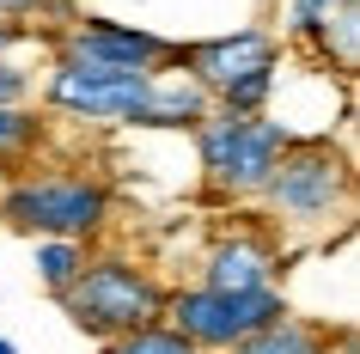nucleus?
<instances>
[{
	"label": "nucleus",
	"instance_id": "10",
	"mask_svg": "<svg viewBox=\"0 0 360 354\" xmlns=\"http://www.w3.org/2000/svg\"><path fill=\"white\" fill-rule=\"evenodd\" d=\"M208 110H214V98L202 92L190 74L171 80L165 68H159V74H153V86H147V98H141V110L129 116V129H195Z\"/></svg>",
	"mask_w": 360,
	"mask_h": 354
},
{
	"label": "nucleus",
	"instance_id": "18",
	"mask_svg": "<svg viewBox=\"0 0 360 354\" xmlns=\"http://www.w3.org/2000/svg\"><path fill=\"white\" fill-rule=\"evenodd\" d=\"M0 104H31V74L0 56Z\"/></svg>",
	"mask_w": 360,
	"mask_h": 354
},
{
	"label": "nucleus",
	"instance_id": "11",
	"mask_svg": "<svg viewBox=\"0 0 360 354\" xmlns=\"http://www.w3.org/2000/svg\"><path fill=\"white\" fill-rule=\"evenodd\" d=\"M226 354H330V330H323L318 317L281 312V317H269V324H257V330H250L238 348H226Z\"/></svg>",
	"mask_w": 360,
	"mask_h": 354
},
{
	"label": "nucleus",
	"instance_id": "1",
	"mask_svg": "<svg viewBox=\"0 0 360 354\" xmlns=\"http://www.w3.org/2000/svg\"><path fill=\"white\" fill-rule=\"evenodd\" d=\"M0 220L25 239L92 244L110 226V189L92 171H13V184L0 189Z\"/></svg>",
	"mask_w": 360,
	"mask_h": 354
},
{
	"label": "nucleus",
	"instance_id": "3",
	"mask_svg": "<svg viewBox=\"0 0 360 354\" xmlns=\"http://www.w3.org/2000/svg\"><path fill=\"white\" fill-rule=\"evenodd\" d=\"M61 312L74 317V330L86 336H122L134 324H153V317H165V287L153 281V269L129 257H86L68 287H61Z\"/></svg>",
	"mask_w": 360,
	"mask_h": 354
},
{
	"label": "nucleus",
	"instance_id": "16",
	"mask_svg": "<svg viewBox=\"0 0 360 354\" xmlns=\"http://www.w3.org/2000/svg\"><path fill=\"white\" fill-rule=\"evenodd\" d=\"M275 80H281V68H257V74L232 80V86H220L214 92V104L232 116H250V110H269V98H275Z\"/></svg>",
	"mask_w": 360,
	"mask_h": 354
},
{
	"label": "nucleus",
	"instance_id": "15",
	"mask_svg": "<svg viewBox=\"0 0 360 354\" xmlns=\"http://www.w3.org/2000/svg\"><path fill=\"white\" fill-rule=\"evenodd\" d=\"M86 257H92V244H79V239H37V281L49 293H61L86 269Z\"/></svg>",
	"mask_w": 360,
	"mask_h": 354
},
{
	"label": "nucleus",
	"instance_id": "19",
	"mask_svg": "<svg viewBox=\"0 0 360 354\" xmlns=\"http://www.w3.org/2000/svg\"><path fill=\"white\" fill-rule=\"evenodd\" d=\"M330 6H342V0H293V37H305V31H311Z\"/></svg>",
	"mask_w": 360,
	"mask_h": 354
},
{
	"label": "nucleus",
	"instance_id": "6",
	"mask_svg": "<svg viewBox=\"0 0 360 354\" xmlns=\"http://www.w3.org/2000/svg\"><path fill=\"white\" fill-rule=\"evenodd\" d=\"M153 74L134 68H110V61H86V56H56L49 80H43V110L79 116V122H122L141 110Z\"/></svg>",
	"mask_w": 360,
	"mask_h": 354
},
{
	"label": "nucleus",
	"instance_id": "8",
	"mask_svg": "<svg viewBox=\"0 0 360 354\" xmlns=\"http://www.w3.org/2000/svg\"><path fill=\"white\" fill-rule=\"evenodd\" d=\"M61 56H86V61H110V68H134V74H159L177 68V43L141 25H116V19H74L56 31Z\"/></svg>",
	"mask_w": 360,
	"mask_h": 354
},
{
	"label": "nucleus",
	"instance_id": "2",
	"mask_svg": "<svg viewBox=\"0 0 360 354\" xmlns=\"http://www.w3.org/2000/svg\"><path fill=\"white\" fill-rule=\"evenodd\" d=\"M195 153H202V171H208V184L220 189V196H257V189L269 184V171H275V159L287 153V141H293V122L287 116H269V110H250V116H232L214 104L202 122H195Z\"/></svg>",
	"mask_w": 360,
	"mask_h": 354
},
{
	"label": "nucleus",
	"instance_id": "20",
	"mask_svg": "<svg viewBox=\"0 0 360 354\" xmlns=\"http://www.w3.org/2000/svg\"><path fill=\"white\" fill-rule=\"evenodd\" d=\"M37 31H25V25H13V19H0V56L13 49V43H31Z\"/></svg>",
	"mask_w": 360,
	"mask_h": 354
},
{
	"label": "nucleus",
	"instance_id": "14",
	"mask_svg": "<svg viewBox=\"0 0 360 354\" xmlns=\"http://www.w3.org/2000/svg\"><path fill=\"white\" fill-rule=\"evenodd\" d=\"M104 354H202V348H195L190 336H177L165 317H153V324H134V330L110 336Z\"/></svg>",
	"mask_w": 360,
	"mask_h": 354
},
{
	"label": "nucleus",
	"instance_id": "7",
	"mask_svg": "<svg viewBox=\"0 0 360 354\" xmlns=\"http://www.w3.org/2000/svg\"><path fill=\"white\" fill-rule=\"evenodd\" d=\"M177 68L214 98L220 86L257 74V68H281V37L263 31V25H238V31H220V37L177 43Z\"/></svg>",
	"mask_w": 360,
	"mask_h": 354
},
{
	"label": "nucleus",
	"instance_id": "9",
	"mask_svg": "<svg viewBox=\"0 0 360 354\" xmlns=\"http://www.w3.org/2000/svg\"><path fill=\"white\" fill-rule=\"evenodd\" d=\"M275 281H281V251L263 232L214 239L202 257V287H220V293H250V287H275Z\"/></svg>",
	"mask_w": 360,
	"mask_h": 354
},
{
	"label": "nucleus",
	"instance_id": "12",
	"mask_svg": "<svg viewBox=\"0 0 360 354\" xmlns=\"http://www.w3.org/2000/svg\"><path fill=\"white\" fill-rule=\"evenodd\" d=\"M305 37L318 43V61H323V68H336L342 80L360 68V13H354V0L330 6V13H323L311 31H305Z\"/></svg>",
	"mask_w": 360,
	"mask_h": 354
},
{
	"label": "nucleus",
	"instance_id": "21",
	"mask_svg": "<svg viewBox=\"0 0 360 354\" xmlns=\"http://www.w3.org/2000/svg\"><path fill=\"white\" fill-rule=\"evenodd\" d=\"M0 354H19V348H13V342H6V336H0Z\"/></svg>",
	"mask_w": 360,
	"mask_h": 354
},
{
	"label": "nucleus",
	"instance_id": "13",
	"mask_svg": "<svg viewBox=\"0 0 360 354\" xmlns=\"http://www.w3.org/2000/svg\"><path fill=\"white\" fill-rule=\"evenodd\" d=\"M43 122L49 116L43 110H31V104H0V171L13 177V165H25V153L31 147H43Z\"/></svg>",
	"mask_w": 360,
	"mask_h": 354
},
{
	"label": "nucleus",
	"instance_id": "17",
	"mask_svg": "<svg viewBox=\"0 0 360 354\" xmlns=\"http://www.w3.org/2000/svg\"><path fill=\"white\" fill-rule=\"evenodd\" d=\"M0 19H13V25H25V19H61V25H74L79 13H74V0H0Z\"/></svg>",
	"mask_w": 360,
	"mask_h": 354
},
{
	"label": "nucleus",
	"instance_id": "4",
	"mask_svg": "<svg viewBox=\"0 0 360 354\" xmlns=\"http://www.w3.org/2000/svg\"><path fill=\"white\" fill-rule=\"evenodd\" d=\"M257 196L287 226H323L330 214H348V202H354V165L323 134H293Z\"/></svg>",
	"mask_w": 360,
	"mask_h": 354
},
{
	"label": "nucleus",
	"instance_id": "5",
	"mask_svg": "<svg viewBox=\"0 0 360 354\" xmlns=\"http://www.w3.org/2000/svg\"><path fill=\"white\" fill-rule=\"evenodd\" d=\"M287 312V293L281 287H250V293H220V287H177L165 293V324L177 336H190L202 354H226L238 348L257 324Z\"/></svg>",
	"mask_w": 360,
	"mask_h": 354
}]
</instances>
